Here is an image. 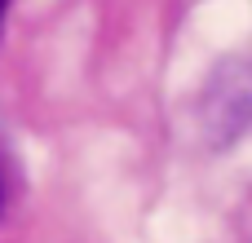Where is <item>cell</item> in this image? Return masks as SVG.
I'll return each instance as SVG.
<instances>
[{
	"label": "cell",
	"mask_w": 252,
	"mask_h": 243,
	"mask_svg": "<svg viewBox=\"0 0 252 243\" xmlns=\"http://www.w3.org/2000/svg\"><path fill=\"white\" fill-rule=\"evenodd\" d=\"M4 13H9V0H0V27H4Z\"/></svg>",
	"instance_id": "6da1fadb"
}]
</instances>
